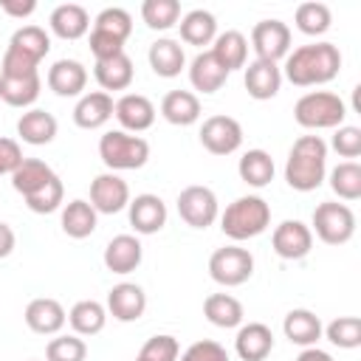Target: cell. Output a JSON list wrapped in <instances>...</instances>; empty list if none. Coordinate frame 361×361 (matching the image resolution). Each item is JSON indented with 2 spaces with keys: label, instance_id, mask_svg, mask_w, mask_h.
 <instances>
[{
  "label": "cell",
  "instance_id": "14",
  "mask_svg": "<svg viewBox=\"0 0 361 361\" xmlns=\"http://www.w3.org/2000/svg\"><path fill=\"white\" fill-rule=\"evenodd\" d=\"M127 217H130V226H133L135 234H158L166 226L169 212H166V203L158 195L144 192V195L130 197Z\"/></svg>",
  "mask_w": 361,
  "mask_h": 361
},
{
  "label": "cell",
  "instance_id": "24",
  "mask_svg": "<svg viewBox=\"0 0 361 361\" xmlns=\"http://www.w3.org/2000/svg\"><path fill=\"white\" fill-rule=\"evenodd\" d=\"M48 25L59 39H82L90 31V14L79 3H59L51 11Z\"/></svg>",
  "mask_w": 361,
  "mask_h": 361
},
{
  "label": "cell",
  "instance_id": "47",
  "mask_svg": "<svg viewBox=\"0 0 361 361\" xmlns=\"http://www.w3.org/2000/svg\"><path fill=\"white\" fill-rule=\"evenodd\" d=\"M178 361H231L228 358V350L212 338H200V341H192L180 355Z\"/></svg>",
  "mask_w": 361,
  "mask_h": 361
},
{
  "label": "cell",
  "instance_id": "13",
  "mask_svg": "<svg viewBox=\"0 0 361 361\" xmlns=\"http://www.w3.org/2000/svg\"><path fill=\"white\" fill-rule=\"evenodd\" d=\"M113 116H116V121L121 124L124 133L138 135V133H144V130H149L155 124L158 110L144 93H124V96L116 99Z\"/></svg>",
  "mask_w": 361,
  "mask_h": 361
},
{
  "label": "cell",
  "instance_id": "48",
  "mask_svg": "<svg viewBox=\"0 0 361 361\" xmlns=\"http://www.w3.org/2000/svg\"><path fill=\"white\" fill-rule=\"evenodd\" d=\"M31 73H39V62L14 48H6L0 62V76H31Z\"/></svg>",
  "mask_w": 361,
  "mask_h": 361
},
{
  "label": "cell",
  "instance_id": "55",
  "mask_svg": "<svg viewBox=\"0 0 361 361\" xmlns=\"http://www.w3.org/2000/svg\"><path fill=\"white\" fill-rule=\"evenodd\" d=\"M28 361H37V358H28Z\"/></svg>",
  "mask_w": 361,
  "mask_h": 361
},
{
  "label": "cell",
  "instance_id": "29",
  "mask_svg": "<svg viewBox=\"0 0 361 361\" xmlns=\"http://www.w3.org/2000/svg\"><path fill=\"white\" fill-rule=\"evenodd\" d=\"M59 226H62V231H65L71 240H85V237H90V234L96 231L99 214H96V209L90 206V200L76 197V200H71V203L62 206Z\"/></svg>",
  "mask_w": 361,
  "mask_h": 361
},
{
  "label": "cell",
  "instance_id": "41",
  "mask_svg": "<svg viewBox=\"0 0 361 361\" xmlns=\"http://www.w3.org/2000/svg\"><path fill=\"white\" fill-rule=\"evenodd\" d=\"M322 333L338 350H355V347H361V319L358 316H338L327 327H322Z\"/></svg>",
  "mask_w": 361,
  "mask_h": 361
},
{
  "label": "cell",
  "instance_id": "43",
  "mask_svg": "<svg viewBox=\"0 0 361 361\" xmlns=\"http://www.w3.org/2000/svg\"><path fill=\"white\" fill-rule=\"evenodd\" d=\"M23 200H25V206H28L34 214H51V212H56V209L65 203V186H62L59 175H54L42 189H37L34 195H28V197H23Z\"/></svg>",
  "mask_w": 361,
  "mask_h": 361
},
{
  "label": "cell",
  "instance_id": "35",
  "mask_svg": "<svg viewBox=\"0 0 361 361\" xmlns=\"http://www.w3.org/2000/svg\"><path fill=\"white\" fill-rule=\"evenodd\" d=\"M42 79L39 73L31 76H0V102L8 107H31L39 99Z\"/></svg>",
  "mask_w": 361,
  "mask_h": 361
},
{
  "label": "cell",
  "instance_id": "17",
  "mask_svg": "<svg viewBox=\"0 0 361 361\" xmlns=\"http://www.w3.org/2000/svg\"><path fill=\"white\" fill-rule=\"evenodd\" d=\"M102 259H104V268L110 271V274H133L138 265H141V259H144V245H141V240L135 237V234H116L107 245H104V254H102Z\"/></svg>",
  "mask_w": 361,
  "mask_h": 361
},
{
  "label": "cell",
  "instance_id": "23",
  "mask_svg": "<svg viewBox=\"0 0 361 361\" xmlns=\"http://www.w3.org/2000/svg\"><path fill=\"white\" fill-rule=\"evenodd\" d=\"M56 130H59V124H56L54 113L42 110V107H31L17 118V135H20V141H25L31 147L51 144L56 138Z\"/></svg>",
  "mask_w": 361,
  "mask_h": 361
},
{
  "label": "cell",
  "instance_id": "18",
  "mask_svg": "<svg viewBox=\"0 0 361 361\" xmlns=\"http://www.w3.org/2000/svg\"><path fill=\"white\" fill-rule=\"evenodd\" d=\"M48 87L62 96V99H73V96H82L85 87H87V68L79 62V59H56L51 68H48V76H45Z\"/></svg>",
  "mask_w": 361,
  "mask_h": 361
},
{
  "label": "cell",
  "instance_id": "4",
  "mask_svg": "<svg viewBox=\"0 0 361 361\" xmlns=\"http://www.w3.org/2000/svg\"><path fill=\"white\" fill-rule=\"evenodd\" d=\"M293 118L305 130H336L347 118V104L338 93L330 90H307L293 104Z\"/></svg>",
  "mask_w": 361,
  "mask_h": 361
},
{
  "label": "cell",
  "instance_id": "22",
  "mask_svg": "<svg viewBox=\"0 0 361 361\" xmlns=\"http://www.w3.org/2000/svg\"><path fill=\"white\" fill-rule=\"evenodd\" d=\"M322 319L313 313V310H307V307H293V310H288L285 313V319H282V333H285V338L290 341V344H296V347H316V341L322 338Z\"/></svg>",
  "mask_w": 361,
  "mask_h": 361
},
{
  "label": "cell",
  "instance_id": "53",
  "mask_svg": "<svg viewBox=\"0 0 361 361\" xmlns=\"http://www.w3.org/2000/svg\"><path fill=\"white\" fill-rule=\"evenodd\" d=\"M296 361H336L327 350H319V347H305L299 355H296Z\"/></svg>",
  "mask_w": 361,
  "mask_h": 361
},
{
  "label": "cell",
  "instance_id": "40",
  "mask_svg": "<svg viewBox=\"0 0 361 361\" xmlns=\"http://www.w3.org/2000/svg\"><path fill=\"white\" fill-rule=\"evenodd\" d=\"M141 20L152 31H169L172 25L180 23V3L178 0H144Z\"/></svg>",
  "mask_w": 361,
  "mask_h": 361
},
{
  "label": "cell",
  "instance_id": "42",
  "mask_svg": "<svg viewBox=\"0 0 361 361\" xmlns=\"http://www.w3.org/2000/svg\"><path fill=\"white\" fill-rule=\"evenodd\" d=\"M87 344L76 333H56L45 344V361H85Z\"/></svg>",
  "mask_w": 361,
  "mask_h": 361
},
{
  "label": "cell",
  "instance_id": "15",
  "mask_svg": "<svg viewBox=\"0 0 361 361\" xmlns=\"http://www.w3.org/2000/svg\"><path fill=\"white\" fill-rule=\"evenodd\" d=\"M107 316H113L116 322H138L147 310V293L141 285L135 282H118L107 290Z\"/></svg>",
  "mask_w": 361,
  "mask_h": 361
},
{
  "label": "cell",
  "instance_id": "30",
  "mask_svg": "<svg viewBox=\"0 0 361 361\" xmlns=\"http://www.w3.org/2000/svg\"><path fill=\"white\" fill-rule=\"evenodd\" d=\"M161 116L175 127H192L200 118V99L192 90H169L161 99Z\"/></svg>",
  "mask_w": 361,
  "mask_h": 361
},
{
  "label": "cell",
  "instance_id": "21",
  "mask_svg": "<svg viewBox=\"0 0 361 361\" xmlns=\"http://www.w3.org/2000/svg\"><path fill=\"white\" fill-rule=\"evenodd\" d=\"M234 350L243 361H265L274 350V333L268 324L262 322H248L237 327V338H234Z\"/></svg>",
  "mask_w": 361,
  "mask_h": 361
},
{
  "label": "cell",
  "instance_id": "54",
  "mask_svg": "<svg viewBox=\"0 0 361 361\" xmlns=\"http://www.w3.org/2000/svg\"><path fill=\"white\" fill-rule=\"evenodd\" d=\"M133 361H141V358H138V355H135V358H133Z\"/></svg>",
  "mask_w": 361,
  "mask_h": 361
},
{
  "label": "cell",
  "instance_id": "8",
  "mask_svg": "<svg viewBox=\"0 0 361 361\" xmlns=\"http://www.w3.org/2000/svg\"><path fill=\"white\" fill-rule=\"evenodd\" d=\"M178 214L192 228H209L220 217L217 195L209 186L192 183V186L180 189V195H178Z\"/></svg>",
  "mask_w": 361,
  "mask_h": 361
},
{
  "label": "cell",
  "instance_id": "38",
  "mask_svg": "<svg viewBox=\"0 0 361 361\" xmlns=\"http://www.w3.org/2000/svg\"><path fill=\"white\" fill-rule=\"evenodd\" d=\"M6 48H14V51H20V54H25V56H31L37 62H42L48 56V51H51V37L39 25H20L11 34V39H8Z\"/></svg>",
  "mask_w": 361,
  "mask_h": 361
},
{
  "label": "cell",
  "instance_id": "19",
  "mask_svg": "<svg viewBox=\"0 0 361 361\" xmlns=\"http://www.w3.org/2000/svg\"><path fill=\"white\" fill-rule=\"evenodd\" d=\"M243 85L248 90L251 99L257 102H268L279 93L282 87V68L276 62H265V59H254L245 65V73H243Z\"/></svg>",
  "mask_w": 361,
  "mask_h": 361
},
{
  "label": "cell",
  "instance_id": "10",
  "mask_svg": "<svg viewBox=\"0 0 361 361\" xmlns=\"http://www.w3.org/2000/svg\"><path fill=\"white\" fill-rule=\"evenodd\" d=\"M251 48L257 59L276 62L290 54V28L282 20H259L251 28Z\"/></svg>",
  "mask_w": 361,
  "mask_h": 361
},
{
  "label": "cell",
  "instance_id": "36",
  "mask_svg": "<svg viewBox=\"0 0 361 361\" xmlns=\"http://www.w3.org/2000/svg\"><path fill=\"white\" fill-rule=\"evenodd\" d=\"M54 175H56V172H54L45 161H39V158H23L20 166H17L8 178H11L14 192L23 195V197H28V195H34L37 189H42Z\"/></svg>",
  "mask_w": 361,
  "mask_h": 361
},
{
  "label": "cell",
  "instance_id": "5",
  "mask_svg": "<svg viewBox=\"0 0 361 361\" xmlns=\"http://www.w3.org/2000/svg\"><path fill=\"white\" fill-rule=\"evenodd\" d=\"M99 158L107 166V172L141 169L149 161V141L124 130H107L99 138Z\"/></svg>",
  "mask_w": 361,
  "mask_h": 361
},
{
  "label": "cell",
  "instance_id": "32",
  "mask_svg": "<svg viewBox=\"0 0 361 361\" xmlns=\"http://www.w3.org/2000/svg\"><path fill=\"white\" fill-rule=\"evenodd\" d=\"M226 79H228V73L217 65V59L212 56V51H200L189 62V82L200 93H217L226 85Z\"/></svg>",
  "mask_w": 361,
  "mask_h": 361
},
{
  "label": "cell",
  "instance_id": "44",
  "mask_svg": "<svg viewBox=\"0 0 361 361\" xmlns=\"http://www.w3.org/2000/svg\"><path fill=\"white\" fill-rule=\"evenodd\" d=\"M93 28L96 31H104V34L121 39V42H127V37L133 34V17H130V11H124L118 6H110V8H102L96 14Z\"/></svg>",
  "mask_w": 361,
  "mask_h": 361
},
{
  "label": "cell",
  "instance_id": "7",
  "mask_svg": "<svg viewBox=\"0 0 361 361\" xmlns=\"http://www.w3.org/2000/svg\"><path fill=\"white\" fill-rule=\"evenodd\" d=\"M251 274H254V254L237 243L223 245L209 257V276L223 288L245 285Z\"/></svg>",
  "mask_w": 361,
  "mask_h": 361
},
{
  "label": "cell",
  "instance_id": "51",
  "mask_svg": "<svg viewBox=\"0 0 361 361\" xmlns=\"http://www.w3.org/2000/svg\"><path fill=\"white\" fill-rule=\"evenodd\" d=\"M0 8L14 20H25L37 11V0H0Z\"/></svg>",
  "mask_w": 361,
  "mask_h": 361
},
{
  "label": "cell",
  "instance_id": "6",
  "mask_svg": "<svg viewBox=\"0 0 361 361\" xmlns=\"http://www.w3.org/2000/svg\"><path fill=\"white\" fill-rule=\"evenodd\" d=\"M310 231L324 243V245H344L355 234V214L347 203L324 200L313 209Z\"/></svg>",
  "mask_w": 361,
  "mask_h": 361
},
{
  "label": "cell",
  "instance_id": "37",
  "mask_svg": "<svg viewBox=\"0 0 361 361\" xmlns=\"http://www.w3.org/2000/svg\"><path fill=\"white\" fill-rule=\"evenodd\" d=\"M293 23H296V28H299L305 37H322V34H327L330 25H333V11H330L327 3L307 0V3H299V6H296Z\"/></svg>",
  "mask_w": 361,
  "mask_h": 361
},
{
  "label": "cell",
  "instance_id": "46",
  "mask_svg": "<svg viewBox=\"0 0 361 361\" xmlns=\"http://www.w3.org/2000/svg\"><path fill=\"white\" fill-rule=\"evenodd\" d=\"M330 147H333L341 158H347V161L358 158V155H361V127H353V124H341V127H336Z\"/></svg>",
  "mask_w": 361,
  "mask_h": 361
},
{
  "label": "cell",
  "instance_id": "26",
  "mask_svg": "<svg viewBox=\"0 0 361 361\" xmlns=\"http://www.w3.org/2000/svg\"><path fill=\"white\" fill-rule=\"evenodd\" d=\"M203 316L209 324H214L220 330H234L243 324L245 310H243V302L231 293H209L203 299Z\"/></svg>",
  "mask_w": 361,
  "mask_h": 361
},
{
  "label": "cell",
  "instance_id": "3",
  "mask_svg": "<svg viewBox=\"0 0 361 361\" xmlns=\"http://www.w3.org/2000/svg\"><path fill=\"white\" fill-rule=\"evenodd\" d=\"M268 226H271V206L259 195H243V197L231 200L226 206V212L220 214V228L234 243L254 240Z\"/></svg>",
  "mask_w": 361,
  "mask_h": 361
},
{
  "label": "cell",
  "instance_id": "16",
  "mask_svg": "<svg viewBox=\"0 0 361 361\" xmlns=\"http://www.w3.org/2000/svg\"><path fill=\"white\" fill-rule=\"evenodd\" d=\"M25 324L31 333L37 336H56L65 324H68V313L62 307V302L51 299V296H39V299H31L25 305V313H23Z\"/></svg>",
  "mask_w": 361,
  "mask_h": 361
},
{
  "label": "cell",
  "instance_id": "33",
  "mask_svg": "<svg viewBox=\"0 0 361 361\" xmlns=\"http://www.w3.org/2000/svg\"><path fill=\"white\" fill-rule=\"evenodd\" d=\"M274 172H276L274 158H271V152H265V149H248V152H243L240 161H237V175H240V180L248 183V186H254V189L268 186V183L274 180Z\"/></svg>",
  "mask_w": 361,
  "mask_h": 361
},
{
  "label": "cell",
  "instance_id": "52",
  "mask_svg": "<svg viewBox=\"0 0 361 361\" xmlns=\"http://www.w3.org/2000/svg\"><path fill=\"white\" fill-rule=\"evenodd\" d=\"M14 245H17L14 228H11L6 220H0V259H6V257L14 251Z\"/></svg>",
  "mask_w": 361,
  "mask_h": 361
},
{
  "label": "cell",
  "instance_id": "11",
  "mask_svg": "<svg viewBox=\"0 0 361 361\" xmlns=\"http://www.w3.org/2000/svg\"><path fill=\"white\" fill-rule=\"evenodd\" d=\"M130 203V186L118 172H102L90 180V206L96 214H118Z\"/></svg>",
  "mask_w": 361,
  "mask_h": 361
},
{
  "label": "cell",
  "instance_id": "9",
  "mask_svg": "<svg viewBox=\"0 0 361 361\" xmlns=\"http://www.w3.org/2000/svg\"><path fill=\"white\" fill-rule=\"evenodd\" d=\"M200 144L212 155H231L243 147V124L234 116H209L200 124Z\"/></svg>",
  "mask_w": 361,
  "mask_h": 361
},
{
  "label": "cell",
  "instance_id": "39",
  "mask_svg": "<svg viewBox=\"0 0 361 361\" xmlns=\"http://www.w3.org/2000/svg\"><path fill=\"white\" fill-rule=\"evenodd\" d=\"M327 180H330V189L341 200H358L361 197V164L358 161H341L338 166L330 169Z\"/></svg>",
  "mask_w": 361,
  "mask_h": 361
},
{
  "label": "cell",
  "instance_id": "1",
  "mask_svg": "<svg viewBox=\"0 0 361 361\" xmlns=\"http://www.w3.org/2000/svg\"><path fill=\"white\" fill-rule=\"evenodd\" d=\"M341 71V51L333 42H307L293 48L285 56L282 79H288L296 87H316L327 85Z\"/></svg>",
  "mask_w": 361,
  "mask_h": 361
},
{
  "label": "cell",
  "instance_id": "20",
  "mask_svg": "<svg viewBox=\"0 0 361 361\" xmlns=\"http://www.w3.org/2000/svg\"><path fill=\"white\" fill-rule=\"evenodd\" d=\"M113 107H116V102L104 90L82 93L76 107H73V124L82 130H99L113 118Z\"/></svg>",
  "mask_w": 361,
  "mask_h": 361
},
{
  "label": "cell",
  "instance_id": "49",
  "mask_svg": "<svg viewBox=\"0 0 361 361\" xmlns=\"http://www.w3.org/2000/svg\"><path fill=\"white\" fill-rule=\"evenodd\" d=\"M90 54H93V59L96 62H102V59H110V56H116V54H124V42L121 39H116V37H110V34H104V31H90Z\"/></svg>",
  "mask_w": 361,
  "mask_h": 361
},
{
  "label": "cell",
  "instance_id": "50",
  "mask_svg": "<svg viewBox=\"0 0 361 361\" xmlns=\"http://www.w3.org/2000/svg\"><path fill=\"white\" fill-rule=\"evenodd\" d=\"M23 147L14 138H0V175H11L23 161Z\"/></svg>",
  "mask_w": 361,
  "mask_h": 361
},
{
  "label": "cell",
  "instance_id": "25",
  "mask_svg": "<svg viewBox=\"0 0 361 361\" xmlns=\"http://www.w3.org/2000/svg\"><path fill=\"white\" fill-rule=\"evenodd\" d=\"M147 59H149V68L155 76H164V79H172L178 76L183 68H186V54H183V45L172 37H161L149 45L147 51Z\"/></svg>",
  "mask_w": 361,
  "mask_h": 361
},
{
  "label": "cell",
  "instance_id": "28",
  "mask_svg": "<svg viewBox=\"0 0 361 361\" xmlns=\"http://www.w3.org/2000/svg\"><path fill=\"white\" fill-rule=\"evenodd\" d=\"M93 76L99 82V87L104 93L110 90H127L135 79V68H133V59L127 54H116L110 59H102L93 65Z\"/></svg>",
  "mask_w": 361,
  "mask_h": 361
},
{
  "label": "cell",
  "instance_id": "12",
  "mask_svg": "<svg viewBox=\"0 0 361 361\" xmlns=\"http://www.w3.org/2000/svg\"><path fill=\"white\" fill-rule=\"evenodd\" d=\"M271 248L279 259H305L313 248V231L302 220H282L271 231Z\"/></svg>",
  "mask_w": 361,
  "mask_h": 361
},
{
  "label": "cell",
  "instance_id": "27",
  "mask_svg": "<svg viewBox=\"0 0 361 361\" xmlns=\"http://www.w3.org/2000/svg\"><path fill=\"white\" fill-rule=\"evenodd\" d=\"M209 51H212V56L217 59V65H220L226 73H231V71L245 68V59H248V39H245L243 31H234V28H231V31L217 34Z\"/></svg>",
  "mask_w": 361,
  "mask_h": 361
},
{
  "label": "cell",
  "instance_id": "2",
  "mask_svg": "<svg viewBox=\"0 0 361 361\" xmlns=\"http://www.w3.org/2000/svg\"><path fill=\"white\" fill-rule=\"evenodd\" d=\"M327 178V144L319 135H299L285 161V180L296 192H313Z\"/></svg>",
  "mask_w": 361,
  "mask_h": 361
},
{
  "label": "cell",
  "instance_id": "34",
  "mask_svg": "<svg viewBox=\"0 0 361 361\" xmlns=\"http://www.w3.org/2000/svg\"><path fill=\"white\" fill-rule=\"evenodd\" d=\"M68 324L76 336H96L107 324V307L96 299H82L68 310Z\"/></svg>",
  "mask_w": 361,
  "mask_h": 361
},
{
  "label": "cell",
  "instance_id": "45",
  "mask_svg": "<svg viewBox=\"0 0 361 361\" xmlns=\"http://www.w3.org/2000/svg\"><path fill=\"white\" fill-rule=\"evenodd\" d=\"M178 355H180V344L169 333H158V336L147 338L144 347L138 350L141 361H178Z\"/></svg>",
  "mask_w": 361,
  "mask_h": 361
},
{
  "label": "cell",
  "instance_id": "31",
  "mask_svg": "<svg viewBox=\"0 0 361 361\" xmlns=\"http://www.w3.org/2000/svg\"><path fill=\"white\" fill-rule=\"evenodd\" d=\"M178 28H180V39H183L186 45H197V48L212 45L214 37H217V20H214V14L206 11V8H192V11H186V14L180 17Z\"/></svg>",
  "mask_w": 361,
  "mask_h": 361
}]
</instances>
